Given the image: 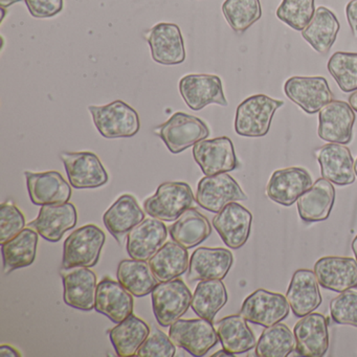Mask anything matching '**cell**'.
Returning a JSON list of instances; mask_svg holds the SVG:
<instances>
[{
    "instance_id": "30bf717a",
    "label": "cell",
    "mask_w": 357,
    "mask_h": 357,
    "mask_svg": "<svg viewBox=\"0 0 357 357\" xmlns=\"http://www.w3.org/2000/svg\"><path fill=\"white\" fill-rule=\"evenodd\" d=\"M70 185L75 189H96L108 183L107 172L100 158L93 152L60 153Z\"/></svg>"
},
{
    "instance_id": "f546056e",
    "label": "cell",
    "mask_w": 357,
    "mask_h": 357,
    "mask_svg": "<svg viewBox=\"0 0 357 357\" xmlns=\"http://www.w3.org/2000/svg\"><path fill=\"white\" fill-rule=\"evenodd\" d=\"M169 234L173 241L190 250L210 237L212 227L206 216L190 208L169 227Z\"/></svg>"
},
{
    "instance_id": "d6a6232c",
    "label": "cell",
    "mask_w": 357,
    "mask_h": 357,
    "mask_svg": "<svg viewBox=\"0 0 357 357\" xmlns=\"http://www.w3.org/2000/svg\"><path fill=\"white\" fill-rule=\"evenodd\" d=\"M38 235L35 229L26 227L17 236L1 244L3 271L6 275L18 268L30 266L36 259Z\"/></svg>"
},
{
    "instance_id": "d6986e66",
    "label": "cell",
    "mask_w": 357,
    "mask_h": 357,
    "mask_svg": "<svg viewBox=\"0 0 357 357\" xmlns=\"http://www.w3.org/2000/svg\"><path fill=\"white\" fill-rule=\"evenodd\" d=\"M296 350L305 357H321L329 349L328 319L321 313H309L294 325Z\"/></svg>"
},
{
    "instance_id": "ac0fdd59",
    "label": "cell",
    "mask_w": 357,
    "mask_h": 357,
    "mask_svg": "<svg viewBox=\"0 0 357 357\" xmlns=\"http://www.w3.org/2000/svg\"><path fill=\"white\" fill-rule=\"evenodd\" d=\"M252 222V213L236 202L227 204L213 218V227L231 250H239L248 242Z\"/></svg>"
},
{
    "instance_id": "484cf974",
    "label": "cell",
    "mask_w": 357,
    "mask_h": 357,
    "mask_svg": "<svg viewBox=\"0 0 357 357\" xmlns=\"http://www.w3.org/2000/svg\"><path fill=\"white\" fill-rule=\"evenodd\" d=\"M135 308L132 294L120 283L105 278L98 284L95 309L119 324L130 317Z\"/></svg>"
},
{
    "instance_id": "e0dca14e",
    "label": "cell",
    "mask_w": 357,
    "mask_h": 357,
    "mask_svg": "<svg viewBox=\"0 0 357 357\" xmlns=\"http://www.w3.org/2000/svg\"><path fill=\"white\" fill-rule=\"evenodd\" d=\"M313 185L306 169L289 167L275 171L266 185V195L271 202L290 206Z\"/></svg>"
},
{
    "instance_id": "d4e9b609",
    "label": "cell",
    "mask_w": 357,
    "mask_h": 357,
    "mask_svg": "<svg viewBox=\"0 0 357 357\" xmlns=\"http://www.w3.org/2000/svg\"><path fill=\"white\" fill-rule=\"evenodd\" d=\"M233 262V254L227 248H197L190 259L188 280L195 282L225 279Z\"/></svg>"
},
{
    "instance_id": "277c9868",
    "label": "cell",
    "mask_w": 357,
    "mask_h": 357,
    "mask_svg": "<svg viewBox=\"0 0 357 357\" xmlns=\"http://www.w3.org/2000/svg\"><path fill=\"white\" fill-rule=\"evenodd\" d=\"M105 234L95 225H87L73 231L63 245L62 267H93L99 262Z\"/></svg>"
},
{
    "instance_id": "ab89813d",
    "label": "cell",
    "mask_w": 357,
    "mask_h": 357,
    "mask_svg": "<svg viewBox=\"0 0 357 357\" xmlns=\"http://www.w3.org/2000/svg\"><path fill=\"white\" fill-rule=\"evenodd\" d=\"M327 68L344 93L357 91V53L336 52L328 61Z\"/></svg>"
},
{
    "instance_id": "e575fe53",
    "label": "cell",
    "mask_w": 357,
    "mask_h": 357,
    "mask_svg": "<svg viewBox=\"0 0 357 357\" xmlns=\"http://www.w3.org/2000/svg\"><path fill=\"white\" fill-rule=\"evenodd\" d=\"M148 261L158 282L176 279L190 264L187 248L176 242H166Z\"/></svg>"
},
{
    "instance_id": "52a82bcc",
    "label": "cell",
    "mask_w": 357,
    "mask_h": 357,
    "mask_svg": "<svg viewBox=\"0 0 357 357\" xmlns=\"http://www.w3.org/2000/svg\"><path fill=\"white\" fill-rule=\"evenodd\" d=\"M169 336L176 346L196 357L206 355L219 340L218 333L212 321L202 317L177 319L170 326Z\"/></svg>"
},
{
    "instance_id": "8d00e7d4",
    "label": "cell",
    "mask_w": 357,
    "mask_h": 357,
    "mask_svg": "<svg viewBox=\"0 0 357 357\" xmlns=\"http://www.w3.org/2000/svg\"><path fill=\"white\" fill-rule=\"evenodd\" d=\"M227 300V290L221 280H204L196 286L191 307L198 317L213 321Z\"/></svg>"
},
{
    "instance_id": "cb8c5ba5",
    "label": "cell",
    "mask_w": 357,
    "mask_h": 357,
    "mask_svg": "<svg viewBox=\"0 0 357 357\" xmlns=\"http://www.w3.org/2000/svg\"><path fill=\"white\" fill-rule=\"evenodd\" d=\"M78 221V214L74 204H47L41 206L38 217L28 227L35 229L41 237L50 242H58L64 233L74 229Z\"/></svg>"
},
{
    "instance_id": "8fae6325",
    "label": "cell",
    "mask_w": 357,
    "mask_h": 357,
    "mask_svg": "<svg viewBox=\"0 0 357 357\" xmlns=\"http://www.w3.org/2000/svg\"><path fill=\"white\" fill-rule=\"evenodd\" d=\"M179 93L190 109L199 112L210 104L227 107L222 82L215 75H187L179 81Z\"/></svg>"
},
{
    "instance_id": "f907efd6",
    "label": "cell",
    "mask_w": 357,
    "mask_h": 357,
    "mask_svg": "<svg viewBox=\"0 0 357 357\" xmlns=\"http://www.w3.org/2000/svg\"><path fill=\"white\" fill-rule=\"evenodd\" d=\"M217 356H233V354H231V353L227 352V351H225V349H223V350L218 351V352L213 354V357Z\"/></svg>"
},
{
    "instance_id": "bcb514c9",
    "label": "cell",
    "mask_w": 357,
    "mask_h": 357,
    "mask_svg": "<svg viewBox=\"0 0 357 357\" xmlns=\"http://www.w3.org/2000/svg\"><path fill=\"white\" fill-rule=\"evenodd\" d=\"M346 16L353 35L357 37V0H351L347 5Z\"/></svg>"
},
{
    "instance_id": "603a6c76",
    "label": "cell",
    "mask_w": 357,
    "mask_h": 357,
    "mask_svg": "<svg viewBox=\"0 0 357 357\" xmlns=\"http://www.w3.org/2000/svg\"><path fill=\"white\" fill-rule=\"evenodd\" d=\"M168 229L160 219H144L127 236V252L131 259L147 261L166 243Z\"/></svg>"
},
{
    "instance_id": "6da1fadb",
    "label": "cell",
    "mask_w": 357,
    "mask_h": 357,
    "mask_svg": "<svg viewBox=\"0 0 357 357\" xmlns=\"http://www.w3.org/2000/svg\"><path fill=\"white\" fill-rule=\"evenodd\" d=\"M283 101L259 93L244 100L237 107L235 131L245 137H262L268 133L275 112Z\"/></svg>"
},
{
    "instance_id": "7bdbcfd3",
    "label": "cell",
    "mask_w": 357,
    "mask_h": 357,
    "mask_svg": "<svg viewBox=\"0 0 357 357\" xmlns=\"http://www.w3.org/2000/svg\"><path fill=\"white\" fill-rule=\"evenodd\" d=\"M26 227V218L22 211L12 202H6L0 206V243L13 239Z\"/></svg>"
},
{
    "instance_id": "c3c4849f",
    "label": "cell",
    "mask_w": 357,
    "mask_h": 357,
    "mask_svg": "<svg viewBox=\"0 0 357 357\" xmlns=\"http://www.w3.org/2000/svg\"><path fill=\"white\" fill-rule=\"evenodd\" d=\"M348 101L351 107L353 108V110L357 112V91H353V93H351Z\"/></svg>"
},
{
    "instance_id": "7dc6e473",
    "label": "cell",
    "mask_w": 357,
    "mask_h": 357,
    "mask_svg": "<svg viewBox=\"0 0 357 357\" xmlns=\"http://www.w3.org/2000/svg\"><path fill=\"white\" fill-rule=\"evenodd\" d=\"M0 356L20 357L22 356V354L16 349H14L13 347L3 344V346L0 347Z\"/></svg>"
},
{
    "instance_id": "f5cc1de1",
    "label": "cell",
    "mask_w": 357,
    "mask_h": 357,
    "mask_svg": "<svg viewBox=\"0 0 357 357\" xmlns=\"http://www.w3.org/2000/svg\"><path fill=\"white\" fill-rule=\"evenodd\" d=\"M354 170H355V174H356L357 176V158L356 160L354 162Z\"/></svg>"
},
{
    "instance_id": "7c38bea8",
    "label": "cell",
    "mask_w": 357,
    "mask_h": 357,
    "mask_svg": "<svg viewBox=\"0 0 357 357\" xmlns=\"http://www.w3.org/2000/svg\"><path fill=\"white\" fill-rule=\"evenodd\" d=\"M193 158L206 176L231 172L239 167L233 142L227 137L198 142Z\"/></svg>"
},
{
    "instance_id": "9c48e42d",
    "label": "cell",
    "mask_w": 357,
    "mask_h": 357,
    "mask_svg": "<svg viewBox=\"0 0 357 357\" xmlns=\"http://www.w3.org/2000/svg\"><path fill=\"white\" fill-rule=\"evenodd\" d=\"M248 200L239 183L227 173L200 179L196 192V202L204 210L219 213L227 204Z\"/></svg>"
},
{
    "instance_id": "7a4b0ae2",
    "label": "cell",
    "mask_w": 357,
    "mask_h": 357,
    "mask_svg": "<svg viewBox=\"0 0 357 357\" xmlns=\"http://www.w3.org/2000/svg\"><path fill=\"white\" fill-rule=\"evenodd\" d=\"M96 128L105 139L132 137L141 128L137 110L121 100L107 105L89 106Z\"/></svg>"
},
{
    "instance_id": "ffe728a7",
    "label": "cell",
    "mask_w": 357,
    "mask_h": 357,
    "mask_svg": "<svg viewBox=\"0 0 357 357\" xmlns=\"http://www.w3.org/2000/svg\"><path fill=\"white\" fill-rule=\"evenodd\" d=\"M314 273L325 289L342 292L357 288V261L351 257H323L315 263Z\"/></svg>"
},
{
    "instance_id": "f35d334b",
    "label": "cell",
    "mask_w": 357,
    "mask_h": 357,
    "mask_svg": "<svg viewBox=\"0 0 357 357\" xmlns=\"http://www.w3.org/2000/svg\"><path fill=\"white\" fill-rule=\"evenodd\" d=\"M222 13L233 31L242 34L260 20L262 9L260 0H225Z\"/></svg>"
},
{
    "instance_id": "f6af8a7d",
    "label": "cell",
    "mask_w": 357,
    "mask_h": 357,
    "mask_svg": "<svg viewBox=\"0 0 357 357\" xmlns=\"http://www.w3.org/2000/svg\"><path fill=\"white\" fill-rule=\"evenodd\" d=\"M31 15L35 18H51L63 9V0H26Z\"/></svg>"
},
{
    "instance_id": "d590c367",
    "label": "cell",
    "mask_w": 357,
    "mask_h": 357,
    "mask_svg": "<svg viewBox=\"0 0 357 357\" xmlns=\"http://www.w3.org/2000/svg\"><path fill=\"white\" fill-rule=\"evenodd\" d=\"M116 278L132 296L137 298L151 294L158 284L149 262L135 259L121 261Z\"/></svg>"
},
{
    "instance_id": "4316f807",
    "label": "cell",
    "mask_w": 357,
    "mask_h": 357,
    "mask_svg": "<svg viewBox=\"0 0 357 357\" xmlns=\"http://www.w3.org/2000/svg\"><path fill=\"white\" fill-rule=\"evenodd\" d=\"M286 298L294 314L300 319L317 310L323 298L314 271L309 269L296 271L288 286Z\"/></svg>"
},
{
    "instance_id": "60d3db41",
    "label": "cell",
    "mask_w": 357,
    "mask_h": 357,
    "mask_svg": "<svg viewBox=\"0 0 357 357\" xmlns=\"http://www.w3.org/2000/svg\"><path fill=\"white\" fill-rule=\"evenodd\" d=\"M315 11V0H283L278 8L277 17L294 30L302 32Z\"/></svg>"
},
{
    "instance_id": "816d5d0a",
    "label": "cell",
    "mask_w": 357,
    "mask_h": 357,
    "mask_svg": "<svg viewBox=\"0 0 357 357\" xmlns=\"http://www.w3.org/2000/svg\"><path fill=\"white\" fill-rule=\"evenodd\" d=\"M352 250H353V252H354V255H355V259H356V261H357V235H356V237L354 238V240H353Z\"/></svg>"
},
{
    "instance_id": "ee69618b",
    "label": "cell",
    "mask_w": 357,
    "mask_h": 357,
    "mask_svg": "<svg viewBox=\"0 0 357 357\" xmlns=\"http://www.w3.org/2000/svg\"><path fill=\"white\" fill-rule=\"evenodd\" d=\"M176 353L174 342L170 336L154 328L151 334L146 338L135 356L139 357H174Z\"/></svg>"
},
{
    "instance_id": "681fc988",
    "label": "cell",
    "mask_w": 357,
    "mask_h": 357,
    "mask_svg": "<svg viewBox=\"0 0 357 357\" xmlns=\"http://www.w3.org/2000/svg\"><path fill=\"white\" fill-rule=\"evenodd\" d=\"M22 0H0V6L1 8H9L13 6L14 3H20Z\"/></svg>"
},
{
    "instance_id": "3957f363",
    "label": "cell",
    "mask_w": 357,
    "mask_h": 357,
    "mask_svg": "<svg viewBox=\"0 0 357 357\" xmlns=\"http://www.w3.org/2000/svg\"><path fill=\"white\" fill-rule=\"evenodd\" d=\"M153 131L173 154L185 151L210 135V129L204 121L183 112L173 114L166 123L155 127Z\"/></svg>"
},
{
    "instance_id": "836d02e7",
    "label": "cell",
    "mask_w": 357,
    "mask_h": 357,
    "mask_svg": "<svg viewBox=\"0 0 357 357\" xmlns=\"http://www.w3.org/2000/svg\"><path fill=\"white\" fill-rule=\"evenodd\" d=\"M149 334V326L143 319L131 314L110 330L109 338L119 356L131 357L137 355Z\"/></svg>"
},
{
    "instance_id": "b9f144b4",
    "label": "cell",
    "mask_w": 357,
    "mask_h": 357,
    "mask_svg": "<svg viewBox=\"0 0 357 357\" xmlns=\"http://www.w3.org/2000/svg\"><path fill=\"white\" fill-rule=\"evenodd\" d=\"M330 315L336 324L357 328V292L349 289L331 300Z\"/></svg>"
},
{
    "instance_id": "7402d4cb",
    "label": "cell",
    "mask_w": 357,
    "mask_h": 357,
    "mask_svg": "<svg viewBox=\"0 0 357 357\" xmlns=\"http://www.w3.org/2000/svg\"><path fill=\"white\" fill-rule=\"evenodd\" d=\"M28 185L29 195L33 204L36 206L47 204H63L70 202L72 197V188L56 171L34 173L24 172Z\"/></svg>"
},
{
    "instance_id": "5bb4252c",
    "label": "cell",
    "mask_w": 357,
    "mask_h": 357,
    "mask_svg": "<svg viewBox=\"0 0 357 357\" xmlns=\"http://www.w3.org/2000/svg\"><path fill=\"white\" fill-rule=\"evenodd\" d=\"M354 123V110L350 104L333 100L319 112L317 135L328 143L347 145L352 141Z\"/></svg>"
},
{
    "instance_id": "8992f818",
    "label": "cell",
    "mask_w": 357,
    "mask_h": 357,
    "mask_svg": "<svg viewBox=\"0 0 357 357\" xmlns=\"http://www.w3.org/2000/svg\"><path fill=\"white\" fill-rule=\"evenodd\" d=\"M192 294L183 280L160 282L151 292L152 308L162 327H170L191 306Z\"/></svg>"
},
{
    "instance_id": "ba28073f",
    "label": "cell",
    "mask_w": 357,
    "mask_h": 357,
    "mask_svg": "<svg viewBox=\"0 0 357 357\" xmlns=\"http://www.w3.org/2000/svg\"><path fill=\"white\" fill-rule=\"evenodd\" d=\"M290 309L289 303L283 294L257 289L244 300L240 314L250 323L271 327L285 319Z\"/></svg>"
},
{
    "instance_id": "44dd1931",
    "label": "cell",
    "mask_w": 357,
    "mask_h": 357,
    "mask_svg": "<svg viewBox=\"0 0 357 357\" xmlns=\"http://www.w3.org/2000/svg\"><path fill=\"white\" fill-rule=\"evenodd\" d=\"M315 156L323 178L340 187L354 183V160L348 147L342 144H327L315 151Z\"/></svg>"
},
{
    "instance_id": "4dcf8cb0",
    "label": "cell",
    "mask_w": 357,
    "mask_h": 357,
    "mask_svg": "<svg viewBox=\"0 0 357 357\" xmlns=\"http://www.w3.org/2000/svg\"><path fill=\"white\" fill-rule=\"evenodd\" d=\"M144 219L145 213L137 199L129 194L121 196L103 216L106 229L116 239H120V237L128 234Z\"/></svg>"
},
{
    "instance_id": "9a60e30c",
    "label": "cell",
    "mask_w": 357,
    "mask_h": 357,
    "mask_svg": "<svg viewBox=\"0 0 357 357\" xmlns=\"http://www.w3.org/2000/svg\"><path fill=\"white\" fill-rule=\"evenodd\" d=\"M146 39L156 63L177 66L185 61V41L177 24L160 22L148 31Z\"/></svg>"
},
{
    "instance_id": "74e56055",
    "label": "cell",
    "mask_w": 357,
    "mask_h": 357,
    "mask_svg": "<svg viewBox=\"0 0 357 357\" xmlns=\"http://www.w3.org/2000/svg\"><path fill=\"white\" fill-rule=\"evenodd\" d=\"M296 349V337L285 324L266 327L256 344L258 357H287Z\"/></svg>"
},
{
    "instance_id": "5b68a950",
    "label": "cell",
    "mask_w": 357,
    "mask_h": 357,
    "mask_svg": "<svg viewBox=\"0 0 357 357\" xmlns=\"http://www.w3.org/2000/svg\"><path fill=\"white\" fill-rule=\"evenodd\" d=\"M193 191L187 183L168 181L162 183L155 194L144 202L149 216L162 221H175L193 204Z\"/></svg>"
},
{
    "instance_id": "83f0119b",
    "label": "cell",
    "mask_w": 357,
    "mask_h": 357,
    "mask_svg": "<svg viewBox=\"0 0 357 357\" xmlns=\"http://www.w3.org/2000/svg\"><path fill=\"white\" fill-rule=\"evenodd\" d=\"M335 189L327 179L319 178L298 199V212L305 222H319L331 214Z\"/></svg>"
},
{
    "instance_id": "1f68e13d",
    "label": "cell",
    "mask_w": 357,
    "mask_h": 357,
    "mask_svg": "<svg viewBox=\"0 0 357 357\" xmlns=\"http://www.w3.org/2000/svg\"><path fill=\"white\" fill-rule=\"evenodd\" d=\"M340 28L333 12L319 7L308 26L302 31V36L314 51L325 55L333 47Z\"/></svg>"
},
{
    "instance_id": "4fadbf2b",
    "label": "cell",
    "mask_w": 357,
    "mask_h": 357,
    "mask_svg": "<svg viewBox=\"0 0 357 357\" xmlns=\"http://www.w3.org/2000/svg\"><path fill=\"white\" fill-rule=\"evenodd\" d=\"M286 97L300 106L306 114L319 112L333 101V93L324 77H298L288 79L284 84Z\"/></svg>"
},
{
    "instance_id": "2e32d148",
    "label": "cell",
    "mask_w": 357,
    "mask_h": 357,
    "mask_svg": "<svg viewBox=\"0 0 357 357\" xmlns=\"http://www.w3.org/2000/svg\"><path fill=\"white\" fill-rule=\"evenodd\" d=\"M60 273L63 280L66 304L79 310H93L97 294V275L84 266L62 267Z\"/></svg>"
},
{
    "instance_id": "f1b7e54d",
    "label": "cell",
    "mask_w": 357,
    "mask_h": 357,
    "mask_svg": "<svg viewBox=\"0 0 357 357\" xmlns=\"http://www.w3.org/2000/svg\"><path fill=\"white\" fill-rule=\"evenodd\" d=\"M221 346L231 354H242L256 348V336L241 314L229 315L216 324Z\"/></svg>"
}]
</instances>
